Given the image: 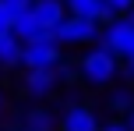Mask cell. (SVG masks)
Listing matches in <instances>:
<instances>
[{
  "label": "cell",
  "mask_w": 134,
  "mask_h": 131,
  "mask_svg": "<svg viewBox=\"0 0 134 131\" xmlns=\"http://www.w3.org/2000/svg\"><path fill=\"white\" fill-rule=\"evenodd\" d=\"M116 75H120V64H116V57L109 53L106 46H95V50H88V53L81 57V78H85L88 85H95V89L109 85Z\"/></svg>",
  "instance_id": "cell-1"
},
{
  "label": "cell",
  "mask_w": 134,
  "mask_h": 131,
  "mask_svg": "<svg viewBox=\"0 0 134 131\" xmlns=\"http://www.w3.org/2000/svg\"><path fill=\"white\" fill-rule=\"evenodd\" d=\"M102 46H106L116 60H131L134 57V25L127 18H116L113 25L102 28Z\"/></svg>",
  "instance_id": "cell-2"
},
{
  "label": "cell",
  "mask_w": 134,
  "mask_h": 131,
  "mask_svg": "<svg viewBox=\"0 0 134 131\" xmlns=\"http://www.w3.org/2000/svg\"><path fill=\"white\" fill-rule=\"evenodd\" d=\"M21 64H25V71L57 67V64H60V43H57L53 35H42V39H35V43H25V50H21Z\"/></svg>",
  "instance_id": "cell-3"
},
{
  "label": "cell",
  "mask_w": 134,
  "mask_h": 131,
  "mask_svg": "<svg viewBox=\"0 0 134 131\" xmlns=\"http://www.w3.org/2000/svg\"><path fill=\"white\" fill-rule=\"evenodd\" d=\"M53 39H57V43H92V39H99V25L67 14V18L60 21V28L53 32Z\"/></svg>",
  "instance_id": "cell-4"
},
{
  "label": "cell",
  "mask_w": 134,
  "mask_h": 131,
  "mask_svg": "<svg viewBox=\"0 0 134 131\" xmlns=\"http://www.w3.org/2000/svg\"><path fill=\"white\" fill-rule=\"evenodd\" d=\"M32 14H35V21L53 35L57 28H60V21L67 18V7H64V0H32Z\"/></svg>",
  "instance_id": "cell-5"
},
{
  "label": "cell",
  "mask_w": 134,
  "mask_h": 131,
  "mask_svg": "<svg viewBox=\"0 0 134 131\" xmlns=\"http://www.w3.org/2000/svg\"><path fill=\"white\" fill-rule=\"evenodd\" d=\"M57 82H60L57 67H35V71H25V92H28V96H49Z\"/></svg>",
  "instance_id": "cell-6"
},
{
  "label": "cell",
  "mask_w": 134,
  "mask_h": 131,
  "mask_svg": "<svg viewBox=\"0 0 134 131\" xmlns=\"http://www.w3.org/2000/svg\"><path fill=\"white\" fill-rule=\"evenodd\" d=\"M99 117H95L88 106H71L60 120V131H99Z\"/></svg>",
  "instance_id": "cell-7"
},
{
  "label": "cell",
  "mask_w": 134,
  "mask_h": 131,
  "mask_svg": "<svg viewBox=\"0 0 134 131\" xmlns=\"http://www.w3.org/2000/svg\"><path fill=\"white\" fill-rule=\"evenodd\" d=\"M11 32L18 35L21 43H35V39H42V35H49L46 28H42L39 21H35V14H32V7H28L25 14H18V18H14V25H11Z\"/></svg>",
  "instance_id": "cell-8"
},
{
  "label": "cell",
  "mask_w": 134,
  "mask_h": 131,
  "mask_svg": "<svg viewBox=\"0 0 134 131\" xmlns=\"http://www.w3.org/2000/svg\"><path fill=\"white\" fill-rule=\"evenodd\" d=\"M21 50H25V43H21L14 32H4V35H0V67L21 64Z\"/></svg>",
  "instance_id": "cell-9"
},
{
  "label": "cell",
  "mask_w": 134,
  "mask_h": 131,
  "mask_svg": "<svg viewBox=\"0 0 134 131\" xmlns=\"http://www.w3.org/2000/svg\"><path fill=\"white\" fill-rule=\"evenodd\" d=\"M64 7H67V14H71V18L95 21V18H99V7H102V0H64ZM95 25H99V21H95Z\"/></svg>",
  "instance_id": "cell-10"
},
{
  "label": "cell",
  "mask_w": 134,
  "mask_h": 131,
  "mask_svg": "<svg viewBox=\"0 0 134 131\" xmlns=\"http://www.w3.org/2000/svg\"><path fill=\"white\" fill-rule=\"evenodd\" d=\"M53 113L46 110V106H35V110L25 113V131H53Z\"/></svg>",
  "instance_id": "cell-11"
},
{
  "label": "cell",
  "mask_w": 134,
  "mask_h": 131,
  "mask_svg": "<svg viewBox=\"0 0 134 131\" xmlns=\"http://www.w3.org/2000/svg\"><path fill=\"white\" fill-rule=\"evenodd\" d=\"M109 106H113L116 113H131V110H134V96H131V89H116L113 96H109Z\"/></svg>",
  "instance_id": "cell-12"
},
{
  "label": "cell",
  "mask_w": 134,
  "mask_h": 131,
  "mask_svg": "<svg viewBox=\"0 0 134 131\" xmlns=\"http://www.w3.org/2000/svg\"><path fill=\"white\" fill-rule=\"evenodd\" d=\"M0 4H4V11L11 14V21H14L18 14H25L28 7H32V0H0Z\"/></svg>",
  "instance_id": "cell-13"
},
{
  "label": "cell",
  "mask_w": 134,
  "mask_h": 131,
  "mask_svg": "<svg viewBox=\"0 0 134 131\" xmlns=\"http://www.w3.org/2000/svg\"><path fill=\"white\" fill-rule=\"evenodd\" d=\"M109 7H113L116 14H131V7H134V0H106Z\"/></svg>",
  "instance_id": "cell-14"
},
{
  "label": "cell",
  "mask_w": 134,
  "mask_h": 131,
  "mask_svg": "<svg viewBox=\"0 0 134 131\" xmlns=\"http://www.w3.org/2000/svg\"><path fill=\"white\" fill-rule=\"evenodd\" d=\"M11 25H14V21H11V14H7V11H4V4H0V35H4V32H11Z\"/></svg>",
  "instance_id": "cell-15"
},
{
  "label": "cell",
  "mask_w": 134,
  "mask_h": 131,
  "mask_svg": "<svg viewBox=\"0 0 134 131\" xmlns=\"http://www.w3.org/2000/svg\"><path fill=\"white\" fill-rule=\"evenodd\" d=\"M120 75H124V78H127V82L134 85V57H131V60H124V67H120Z\"/></svg>",
  "instance_id": "cell-16"
},
{
  "label": "cell",
  "mask_w": 134,
  "mask_h": 131,
  "mask_svg": "<svg viewBox=\"0 0 134 131\" xmlns=\"http://www.w3.org/2000/svg\"><path fill=\"white\" fill-rule=\"evenodd\" d=\"M99 131H131V128L124 124V120H109V124H102Z\"/></svg>",
  "instance_id": "cell-17"
},
{
  "label": "cell",
  "mask_w": 134,
  "mask_h": 131,
  "mask_svg": "<svg viewBox=\"0 0 134 131\" xmlns=\"http://www.w3.org/2000/svg\"><path fill=\"white\" fill-rule=\"evenodd\" d=\"M124 124H127V128H131V131H134V110H131V113H127V120H124Z\"/></svg>",
  "instance_id": "cell-18"
},
{
  "label": "cell",
  "mask_w": 134,
  "mask_h": 131,
  "mask_svg": "<svg viewBox=\"0 0 134 131\" xmlns=\"http://www.w3.org/2000/svg\"><path fill=\"white\" fill-rule=\"evenodd\" d=\"M124 18H127V21H131V25H134V7H131V14H124Z\"/></svg>",
  "instance_id": "cell-19"
},
{
  "label": "cell",
  "mask_w": 134,
  "mask_h": 131,
  "mask_svg": "<svg viewBox=\"0 0 134 131\" xmlns=\"http://www.w3.org/2000/svg\"><path fill=\"white\" fill-rule=\"evenodd\" d=\"M0 110H4V96H0Z\"/></svg>",
  "instance_id": "cell-20"
},
{
  "label": "cell",
  "mask_w": 134,
  "mask_h": 131,
  "mask_svg": "<svg viewBox=\"0 0 134 131\" xmlns=\"http://www.w3.org/2000/svg\"><path fill=\"white\" fill-rule=\"evenodd\" d=\"M21 131H25V128H21Z\"/></svg>",
  "instance_id": "cell-21"
}]
</instances>
